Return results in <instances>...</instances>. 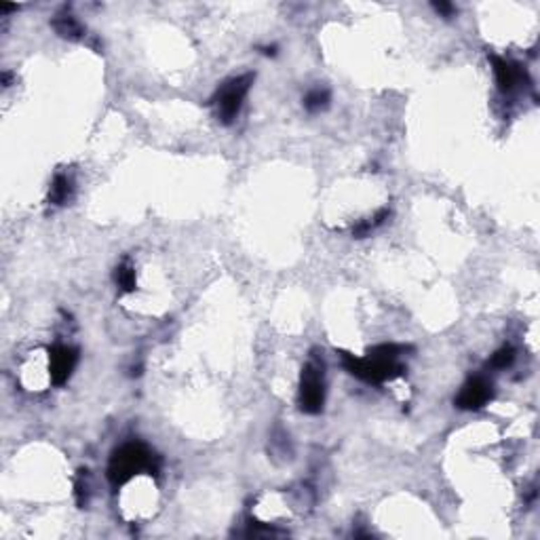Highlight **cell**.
Masks as SVG:
<instances>
[{
    "label": "cell",
    "instance_id": "obj_4",
    "mask_svg": "<svg viewBox=\"0 0 540 540\" xmlns=\"http://www.w3.org/2000/svg\"><path fill=\"white\" fill-rule=\"evenodd\" d=\"M326 403V382H323V361L312 359L302 367L300 376V407L306 414H321Z\"/></svg>",
    "mask_w": 540,
    "mask_h": 540
},
{
    "label": "cell",
    "instance_id": "obj_1",
    "mask_svg": "<svg viewBox=\"0 0 540 540\" xmlns=\"http://www.w3.org/2000/svg\"><path fill=\"white\" fill-rule=\"evenodd\" d=\"M407 351L401 344H378L370 349L367 357H355L351 353H342V365L346 372L370 384H384L393 378L403 376L405 367L397 361L399 353Z\"/></svg>",
    "mask_w": 540,
    "mask_h": 540
},
{
    "label": "cell",
    "instance_id": "obj_12",
    "mask_svg": "<svg viewBox=\"0 0 540 540\" xmlns=\"http://www.w3.org/2000/svg\"><path fill=\"white\" fill-rule=\"evenodd\" d=\"M388 215H391V211L388 209H380L374 218H367V220H363L357 228H353V235L357 237V239H363V237H367L372 231H376L378 226H382L386 220H388Z\"/></svg>",
    "mask_w": 540,
    "mask_h": 540
},
{
    "label": "cell",
    "instance_id": "obj_3",
    "mask_svg": "<svg viewBox=\"0 0 540 540\" xmlns=\"http://www.w3.org/2000/svg\"><path fill=\"white\" fill-rule=\"evenodd\" d=\"M256 76L254 74H243V76H237V78H231L226 80L218 93L213 95L211 103L215 105V117L220 119V123L224 125H233L241 112L243 108V101L254 85Z\"/></svg>",
    "mask_w": 540,
    "mask_h": 540
},
{
    "label": "cell",
    "instance_id": "obj_14",
    "mask_svg": "<svg viewBox=\"0 0 540 540\" xmlns=\"http://www.w3.org/2000/svg\"><path fill=\"white\" fill-rule=\"evenodd\" d=\"M85 479H87V471H78V479H76V502H78V506H85L87 498H89V483Z\"/></svg>",
    "mask_w": 540,
    "mask_h": 540
},
{
    "label": "cell",
    "instance_id": "obj_15",
    "mask_svg": "<svg viewBox=\"0 0 540 540\" xmlns=\"http://www.w3.org/2000/svg\"><path fill=\"white\" fill-rule=\"evenodd\" d=\"M433 9H435L437 13H442L444 17H452V15L456 13V7L450 5V3H433Z\"/></svg>",
    "mask_w": 540,
    "mask_h": 540
},
{
    "label": "cell",
    "instance_id": "obj_7",
    "mask_svg": "<svg viewBox=\"0 0 540 540\" xmlns=\"http://www.w3.org/2000/svg\"><path fill=\"white\" fill-rule=\"evenodd\" d=\"M490 61H492V66H494V74H496V80H498L500 91H504V93L513 91L515 85H517L519 78H521L519 68H517L515 64H511V61L498 57V55H490Z\"/></svg>",
    "mask_w": 540,
    "mask_h": 540
},
{
    "label": "cell",
    "instance_id": "obj_10",
    "mask_svg": "<svg viewBox=\"0 0 540 540\" xmlns=\"http://www.w3.org/2000/svg\"><path fill=\"white\" fill-rule=\"evenodd\" d=\"M115 281H117V285H119L123 291H127V293L136 291V287H138L136 268H133L129 262L119 264V266H117V270H115Z\"/></svg>",
    "mask_w": 540,
    "mask_h": 540
},
{
    "label": "cell",
    "instance_id": "obj_2",
    "mask_svg": "<svg viewBox=\"0 0 540 540\" xmlns=\"http://www.w3.org/2000/svg\"><path fill=\"white\" fill-rule=\"evenodd\" d=\"M161 469V458L150 452L140 442H131L115 450L110 462H108V479H110L112 488L125 486L129 479H133L140 473L156 475Z\"/></svg>",
    "mask_w": 540,
    "mask_h": 540
},
{
    "label": "cell",
    "instance_id": "obj_6",
    "mask_svg": "<svg viewBox=\"0 0 540 540\" xmlns=\"http://www.w3.org/2000/svg\"><path fill=\"white\" fill-rule=\"evenodd\" d=\"M494 395V386L488 378L483 376H475V378H469L465 382V386L460 388L458 397H456V405L460 409H479L483 407Z\"/></svg>",
    "mask_w": 540,
    "mask_h": 540
},
{
    "label": "cell",
    "instance_id": "obj_5",
    "mask_svg": "<svg viewBox=\"0 0 540 540\" xmlns=\"http://www.w3.org/2000/svg\"><path fill=\"white\" fill-rule=\"evenodd\" d=\"M78 363V351L74 346H66V344H55L49 351V374H51V382L55 386H61L68 382V378L72 376L74 367Z\"/></svg>",
    "mask_w": 540,
    "mask_h": 540
},
{
    "label": "cell",
    "instance_id": "obj_13",
    "mask_svg": "<svg viewBox=\"0 0 540 540\" xmlns=\"http://www.w3.org/2000/svg\"><path fill=\"white\" fill-rule=\"evenodd\" d=\"M513 361H515V349H513V346H502V349H498V351L492 355L490 365H492L494 370H504V367H509Z\"/></svg>",
    "mask_w": 540,
    "mask_h": 540
},
{
    "label": "cell",
    "instance_id": "obj_8",
    "mask_svg": "<svg viewBox=\"0 0 540 540\" xmlns=\"http://www.w3.org/2000/svg\"><path fill=\"white\" fill-rule=\"evenodd\" d=\"M72 196V180L64 173H57L51 182V188H49V205H64L68 203V198Z\"/></svg>",
    "mask_w": 540,
    "mask_h": 540
},
{
    "label": "cell",
    "instance_id": "obj_9",
    "mask_svg": "<svg viewBox=\"0 0 540 540\" xmlns=\"http://www.w3.org/2000/svg\"><path fill=\"white\" fill-rule=\"evenodd\" d=\"M51 26L61 38H68V41H80L85 34V28L72 15H57Z\"/></svg>",
    "mask_w": 540,
    "mask_h": 540
},
{
    "label": "cell",
    "instance_id": "obj_11",
    "mask_svg": "<svg viewBox=\"0 0 540 540\" xmlns=\"http://www.w3.org/2000/svg\"><path fill=\"white\" fill-rule=\"evenodd\" d=\"M330 91L328 89H312L306 97H304V108L308 112H321L330 105Z\"/></svg>",
    "mask_w": 540,
    "mask_h": 540
}]
</instances>
